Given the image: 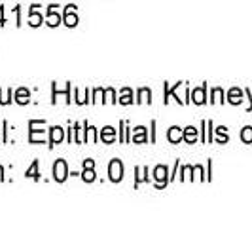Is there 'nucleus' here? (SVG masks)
Segmentation results:
<instances>
[{"instance_id": "8", "label": "nucleus", "mask_w": 252, "mask_h": 228, "mask_svg": "<svg viewBox=\"0 0 252 228\" xmlns=\"http://www.w3.org/2000/svg\"><path fill=\"white\" fill-rule=\"evenodd\" d=\"M169 141L171 143H178L180 139H184V131H180V127H177V126H173L171 129H169Z\"/></svg>"}, {"instance_id": "22", "label": "nucleus", "mask_w": 252, "mask_h": 228, "mask_svg": "<svg viewBox=\"0 0 252 228\" xmlns=\"http://www.w3.org/2000/svg\"><path fill=\"white\" fill-rule=\"evenodd\" d=\"M106 95H108V99H110V101L116 103V99H114V97H116V95H114V89H106Z\"/></svg>"}, {"instance_id": "12", "label": "nucleus", "mask_w": 252, "mask_h": 228, "mask_svg": "<svg viewBox=\"0 0 252 228\" xmlns=\"http://www.w3.org/2000/svg\"><path fill=\"white\" fill-rule=\"evenodd\" d=\"M195 139H197V129H195V127H186V129H184V141L193 143Z\"/></svg>"}, {"instance_id": "10", "label": "nucleus", "mask_w": 252, "mask_h": 228, "mask_svg": "<svg viewBox=\"0 0 252 228\" xmlns=\"http://www.w3.org/2000/svg\"><path fill=\"white\" fill-rule=\"evenodd\" d=\"M29 97H31V93H29L25 88L17 89V93H15V101L19 103V105H25V103H29Z\"/></svg>"}, {"instance_id": "6", "label": "nucleus", "mask_w": 252, "mask_h": 228, "mask_svg": "<svg viewBox=\"0 0 252 228\" xmlns=\"http://www.w3.org/2000/svg\"><path fill=\"white\" fill-rule=\"evenodd\" d=\"M48 25L50 27H55L59 25V21H61V17H59V12H57V6H50V10H48Z\"/></svg>"}, {"instance_id": "5", "label": "nucleus", "mask_w": 252, "mask_h": 228, "mask_svg": "<svg viewBox=\"0 0 252 228\" xmlns=\"http://www.w3.org/2000/svg\"><path fill=\"white\" fill-rule=\"evenodd\" d=\"M51 131V137H50V147H55L57 143H61L64 137V131L61 129L59 126H55V127H51L50 129Z\"/></svg>"}, {"instance_id": "17", "label": "nucleus", "mask_w": 252, "mask_h": 228, "mask_svg": "<svg viewBox=\"0 0 252 228\" xmlns=\"http://www.w3.org/2000/svg\"><path fill=\"white\" fill-rule=\"evenodd\" d=\"M82 179H84L86 183H93V181H95V171H93V167H86L84 173H82Z\"/></svg>"}, {"instance_id": "25", "label": "nucleus", "mask_w": 252, "mask_h": 228, "mask_svg": "<svg viewBox=\"0 0 252 228\" xmlns=\"http://www.w3.org/2000/svg\"><path fill=\"white\" fill-rule=\"evenodd\" d=\"M2 173H4V169H2V165H0V179H4V175H2Z\"/></svg>"}, {"instance_id": "15", "label": "nucleus", "mask_w": 252, "mask_h": 228, "mask_svg": "<svg viewBox=\"0 0 252 228\" xmlns=\"http://www.w3.org/2000/svg\"><path fill=\"white\" fill-rule=\"evenodd\" d=\"M131 95H133V93H131V89L126 88L124 91H122V97H120V103H122V105H131V103H133V99H131Z\"/></svg>"}, {"instance_id": "7", "label": "nucleus", "mask_w": 252, "mask_h": 228, "mask_svg": "<svg viewBox=\"0 0 252 228\" xmlns=\"http://www.w3.org/2000/svg\"><path fill=\"white\" fill-rule=\"evenodd\" d=\"M36 8H38V6H32V10H31V15H29V23H31L32 27L42 25V21H44V17H42V15L36 12Z\"/></svg>"}, {"instance_id": "13", "label": "nucleus", "mask_w": 252, "mask_h": 228, "mask_svg": "<svg viewBox=\"0 0 252 228\" xmlns=\"http://www.w3.org/2000/svg\"><path fill=\"white\" fill-rule=\"evenodd\" d=\"M25 175H27V177H31V179H36V181L40 179V173H38V160H34V162H32V165L27 169Z\"/></svg>"}, {"instance_id": "23", "label": "nucleus", "mask_w": 252, "mask_h": 228, "mask_svg": "<svg viewBox=\"0 0 252 228\" xmlns=\"http://www.w3.org/2000/svg\"><path fill=\"white\" fill-rule=\"evenodd\" d=\"M84 167H95V162H93V160H86V162H84Z\"/></svg>"}, {"instance_id": "2", "label": "nucleus", "mask_w": 252, "mask_h": 228, "mask_svg": "<svg viewBox=\"0 0 252 228\" xmlns=\"http://www.w3.org/2000/svg\"><path fill=\"white\" fill-rule=\"evenodd\" d=\"M108 175H110V181L114 183H118V181H122L124 179V165L120 160H112L110 165H108Z\"/></svg>"}, {"instance_id": "3", "label": "nucleus", "mask_w": 252, "mask_h": 228, "mask_svg": "<svg viewBox=\"0 0 252 228\" xmlns=\"http://www.w3.org/2000/svg\"><path fill=\"white\" fill-rule=\"evenodd\" d=\"M74 8L76 6H72V4H70V6H66V10H64V17H63L64 25H68V27L78 25V15H76Z\"/></svg>"}, {"instance_id": "9", "label": "nucleus", "mask_w": 252, "mask_h": 228, "mask_svg": "<svg viewBox=\"0 0 252 228\" xmlns=\"http://www.w3.org/2000/svg\"><path fill=\"white\" fill-rule=\"evenodd\" d=\"M101 139L104 141V143H112L114 139H116V131H114V127H104L101 133Z\"/></svg>"}, {"instance_id": "18", "label": "nucleus", "mask_w": 252, "mask_h": 228, "mask_svg": "<svg viewBox=\"0 0 252 228\" xmlns=\"http://www.w3.org/2000/svg\"><path fill=\"white\" fill-rule=\"evenodd\" d=\"M86 131H88V137H86V141H91V143H95V141H97V133H95V127L88 126V127H86Z\"/></svg>"}, {"instance_id": "19", "label": "nucleus", "mask_w": 252, "mask_h": 228, "mask_svg": "<svg viewBox=\"0 0 252 228\" xmlns=\"http://www.w3.org/2000/svg\"><path fill=\"white\" fill-rule=\"evenodd\" d=\"M241 139L247 141V143H251V141H252V127H245V129H243V133H241Z\"/></svg>"}, {"instance_id": "4", "label": "nucleus", "mask_w": 252, "mask_h": 228, "mask_svg": "<svg viewBox=\"0 0 252 228\" xmlns=\"http://www.w3.org/2000/svg\"><path fill=\"white\" fill-rule=\"evenodd\" d=\"M154 179L158 181V187H165L167 185V167L165 165H158L156 169H154Z\"/></svg>"}, {"instance_id": "1", "label": "nucleus", "mask_w": 252, "mask_h": 228, "mask_svg": "<svg viewBox=\"0 0 252 228\" xmlns=\"http://www.w3.org/2000/svg\"><path fill=\"white\" fill-rule=\"evenodd\" d=\"M66 177H68L66 162H64V160H57V162L53 164V179H55L57 183H63Z\"/></svg>"}, {"instance_id": "14", "label": "nucleus", "mask_w": 252, "mask_h": 228, "mask_svg": "<svg viewBox=\"0 0 252 228\" xmlns=\"http://www.w3.org/2000/svg\"><path fill=\"white\" fill-rule=\"evenodd\" d=\"M152 101V91L148 88L139 89V103H150Z\"/></svg>"}, {"instance_id": "16", "label": "nucleus", "mask_w": 252, "mask_h": 228, "mask_svg": "<svg viewBox=\"0 0 252 228\" xmlns=\"http://www.w3.org/2000/svg\"><path fill=\"white\" fill-rule=\"evenodd\" d=\"M144 131H146L144 127H137V129H135V135H133V141H135V143H144V141H146Z\"/></svg>"}, {"instance_id": "21", "label": "nucleus", "mask_w": 252, "mask_h": 228, "mask_svg": "<svg viewBox=\"0 0 252 228\" xmlns=\"http://www.w3.org/2000/svg\"><path fill=\"white\" fill-rule=\"evenodd\" d=\"M137 171H139V179H137V185H139L140 181H146V175H144L146 173V167H139Z\"/></svg>"}, {"instance_id": "24", "label": "nucleus", "mask_w": 252, "mask_h": 228, "mask_svg": "<svg viewBox=\"0 0 252 228\" xmlns=\"http://www.w3.org/2000/svg\"><path fill=\"white\" fill-rule=\"evenodd\" d=\"M0 25H4V10L0 8Z\"/></svg>"}, {"instance_id": "11", "label": "nucleus", "mask_w": 252, "mask_h": 228, "mask_svg": "<svg viewBox=\"0 0 252 228\" xmlns=\"http://www.w3.org/2000/svg\"><path fill=\"white\" fill-rule=\"evenodd\" d=\"M205 89H207V86L195 89V91H193V99H191V101L197 103V105H203V103H205Z\"/></svg>"}, {"instance_id": "20", "label": "nucleus", "mask_w": 252, "mask_h": 228, "mask_svg": "<svg viewBox=\"0 0 252 228\" xmlns=\"http://www.w3.org/2000/svg\"><path fill=\"white\" fill-rule=\"evenodd\" d=\"M239 97H241L239 89H231V91H229V101L231 103H235V105H237V103L241 101Z\"/></svg>"}]
</instances>
